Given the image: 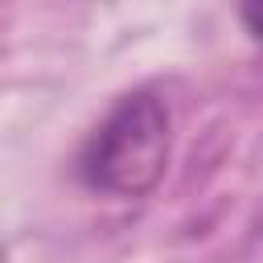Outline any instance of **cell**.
<instances>
[{
	"instance_id": "obj_1",
	"label": "cell",
	"mask_w": 263,
	"mask_h": 263,
	"mask_svg": "<svg viewBox=\"0 0 263 263\" xmlns=\"http://www.w3.org/2000/svg\"><path fill=\"white\" fill-rule=\"evenodd\" d=\"M173 156V115L160 95L132 90L90 132L78 152V177L95 193L144 197L156 189Z\"/></svg>"
},
{
	"instance_id": "obj_2",
	"label": "cell",
	"mask_w": 263,
	"mask_h": 263,
	"mask_svg": "<svg viewBox=\"0 0 263 263\" xmlns=\"http://www.w3.org/2000/svg\"><path fill=\"white\" fill-rule=\"evenodd\" d=\"M238 16H242L247 33H251V37H255V41L263 45V4H247V8L238 12Z\"/></svg>"
}]
</instances>
